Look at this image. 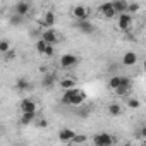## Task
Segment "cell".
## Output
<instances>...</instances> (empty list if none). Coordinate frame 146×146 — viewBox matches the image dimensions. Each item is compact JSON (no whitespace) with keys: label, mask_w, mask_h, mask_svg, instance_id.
<instances>
[{"label":"cell","mask_w":146,"mask_h":146,"mask_svg":"<svg viewBox=\"0 0 146 146\" xmlns=\"http://www.w3.org/2000/svg\"><path fill=\"white\" fill-rule=\"evenodd\" d=\"M91 141H93V144H95V146H112L115 139H113L108 132H98V134H95V136H93V139H91Z\"/></svg>","instance_id":"2"},{"label":"cell","mask_w":146,"mask_h":146,"mask_svg":"<svg viewBox=\"0 0 146 146\" xmlns=\"http://www.w3.org/2000/svg\"><path fill=\"white\" fill-rule=\"evenodd\" d=\"M60 86H62V90L74 88V86H76V81H74V79H67V78H64V79L60 81Z\"/></svg>","instance_id":"20"},{"label":"cell","mask_w":146,"mask_h":146,"mask_svg":"<svg viewBox=\"0 0 146 146\" xmlns=\"http://www.w3.org/2000/svg\"><path fill=\"white\" fill-rule=\"evenodd\" d=\"M119 17H117V28L120 29V31H127L129 28H131V24H132V14H129V12H120V14H117Z\"/></svg>","instance_id":"3"},{"label":"cell","mask_w":146,"mask_h":146,"mask_svg":"<svg viewBox=\"0 0 146 146\" xmlns=\"http://www.w3.org/2000/svg\"><path fill=\"white\" fill-rule=\"evenodd\" d=\"M79 64V57L76 55H72V53H64L60 57V65L64 69H70V67H76Z\"/></svg>","instance_id":"4"},{"label":"cell","mask_w":146,"mask_h":146,"mask_svg":"<svg viewBox=\"0 0 146 146\" xmlns=\"http://www.w3.org/2000/svg\"><path fill=\"white\" fill-rule=\"evenodd\" d=\"M40 24H41L43 28H53V24H55V14L48 11V12L40 19Z\"/></svg>","instance_id":"13"},{"label":"cell","mask_w":146,"mask_h":146,"mask_svg":"<svg viewBox=\"0 0 146 146\" xmlns=\"http://www.w3.org/2000/svg\"><path fill=\"white\" fill-rule=\"evenodd\" d=\"M14 12H16V14H19V16H23V17H26V16L31 12V5L26 2V0H21V2H17V4H16Z\"/></svg>","instance_id":"11"},{"label":"cell","mask_w":146,"mask_h":146,"mask_svg":"<svg viewBox=\"0 0 146 146\" xmlns=\"http://www.w3.org/2000/svg\"><path fill=\"white\" fill-rule=\"evenodd\" d=\"M98 12H100V16H103L105 19H112V17L117 16L115 11H113V7H112V2H103V4L98 7Z\"/></svg>","instance_id":"7"},{"label":"cell","mask_w":146,"mask_h":146,"mask_svg":"<svg viewBox=\"0 0 146 146\" xmlns=\"http://www.w3.org/2000/svg\"><path fill=\"white\" fill-rule=\"evenodd\" d=\"M40 38H43L46 43H52V45H55V43L60 40V35H58V33H57L53 28H46V29L41 33V36H40Z\"/></svg>","instance_id":"6"},{"label":"cell","mask_w":146,"mask_h":146,"mask_svg":"<svg viewBox=\"0 0 146 146\" xmlns=\"http://www.w3.org/2000/svg\"><path fill=\"white\" fill-rule=\"evenodd\" d=\"M0 134H2V125H0Z\"/></svg>","instance_id":"30"},{"label":"cell","mask_w":146,"mask_h":146,"mask_svg":"<svg viewBox=\"0 0 146 146\" xmlns=\"http://www.w3.org/2000/svg\"><path fill=\"white\" fill-rule=\"evenodd\" d=\"M19 107H21V112H36L38 110L36 102L33 98H23L21 103H19Z\"/></svg>","instance_id":"10"},{"label":"cell","mask_w":146,"mask_h":146,"mask_svg":"<svg viewBox=\"0 0 146 146\" xmlns=\"http://www.w3.org/2000/svg\"><path fill=\"white\" fill-rule=\"evenodd\" d=\"M84 102H86V93H84L83 90H79L78 86L69 88V90H64L62 103H65V105H72V107H81Z\"/></svg>","instance_id":"1"},{"label":"cell","mask_w":146,"mask_h":146,"mask_svg":"<svg viewBox=\"0 0 146 146\" xmlns=\"http://www.w3.org/2000/svg\"><path fill=\"white\" fill-rule=\"evenodd\" d=\"M108 113H110L112 117H119V115L122 113V107H120L119 103H110V105H108Z\"/></svg>","instance_id":"18"},{"label":"cell","mask_w":146,"mask_h":146,"mask_svg":"<svg viewBox=\"0 0 146 146\" xmlns=\"http://www.w3.org/2000/svg\"><path fill=\"white\" fill-rule=\"evenodd\" d=\"M74 136H76V132L72 131V129H69V127H64V129H60V132H58V139H60L62 143H70Z\"/></svg>","instance_id":"12"},{"label":"cell","mask_w":146,"mask_h":146,"mask_svg":"<svg viewBox=\"0 0 146 146\" xmlns=\"http://www.w3.org/2000/svg\"><path fill=\"white\" fill-rule=\"evenodd\" d=\"M38 119V115H36V112H23L21 113V124L23 125H28V124H31V122H35Z\"/></svg>","instance_id":"15"},{"label":"cell","mask_w":146,"mask_h":146,"mask_svg":"<svg viewBox=\"0 0 146 146\" xmlns=\"http://www.w3.org/2000/svg\"><path fill=\"white\" fill-rule=\"evenodd\" d=\"M129 91H131V79H129L127 76H122V83L113 90V93H115L117 96H127Z\"/></svg>","instance_id":"5"},{"label":"cell","mask_w":146,"mask_h":146,"mask_svg":"<svg viewBox=\"0 0 146 146\" xmlns=\"http://www.w3.org/2000/svg\"><path fill=\"white\" fill-rule=\"evenodd\" d=\"M11 50V43L7 40H0V53H7Z\"/></svg>","instance_id":"24"},{"label":"cell","mask_w":146,"mask_h":146,"mask_svg":"<svg viewBox=\"0 0 146 146\" xmlns=\"http://www.w3.org/2000/svg\"><path fill=\"white\" fill-rule=\"evenodd\" d=\"M41 83H43V86H45V88H52V86L55 84V74H46V76L43 78V81H41Z\"/></svg>","instance_id":"19"},{"label":"cell","mask_w":146,"mask_h":146,"mask_svg":"<svg viewBox=\"0 0 146 146\" xmlns=\"http://www.w3.org/2000/svg\"><path fill=\"white\" fill-rule=\"evenodd\" d=\"M122 64H124L125 67H132V65H136V64H137V55H136L134 52H127V53H124V57H122Z\"/></svg>","instance_id":"14"},{"label":"cell","mask_w":146,"mask_h":146,"mask_svg":"<svg viewBox=\"0 0 146 146\" xmlns=\"http://www.w3.org/2000/svg\"><path fill=\"white\" fill-rule=\"evenodd\" d=\"M122 83V76H113V78H110V81H108V86L112 88V90H115L119 84Z\"/></svg>","instance_id":"22"},{"label":"cell","mask_w":146,"mask_h":146,"mask_svg":"<svg viewBox=\"0 0 146 146\" xmlns=\"http://www.w3.org/2000/svg\"><path fill=\"white\" fill-rule=\"evenodd\" d=\"M127 107L136 110V108H139V107H141V102H139L137 98H129V100H127Z\"/></svg>","instance_id":"26"},{"label":"cell","mask_w":146,"mask_h":146,"mask_svg":"<svg viewBox=\"0 0 146 146\" xmlns=\"http://www.w3.org/2000/svg\"><path fill=\"white\" fill-rule=\"evenodd\" d=\"M55 53V48H53V45L52 43H46V46H45V52H43V55L45 57H52Z\"/></svg>","instance_id":"27"},{"label":"cell","mask_w":146,"mask_h":146,"mask_svg":"<svg viewBox=\"0 0 146 146\" xmlns=\"http://www.w3.org/2000/svg\"><path fill=\"white\" fill-rule=\"evenodd\" d=\"M36 125L38 127H45L46 125V120H36Z\"/></svg>","instance_id":"29"},{"label":"cell","mask_w":146,"mask_h":146,"mask_svg":"<svg viewBox=\"0 0 146 146\" xmlns=\"http://www.w3.org/2000/svg\"><path fill=\"white\" fill-rule=\"evenodd\" d=\"M45 46H46V41H45L43 38H40V40L35 43V48H36V52H38L40 55H43V52H45Z\"/></svg>","instance_id":"21"},{"label":"cell","mask_w":146,"mask_h":146,"mask_svg":"<svg viewBox=\"0 0 146 146\" xmlns=\"http://www.w3.org/2000/svg\"><path fill=\"white\" fill-rule=\"evenodd\" d=\"M76 28H78L81 33H84V35H91V33H95V26H93L88 19L76 21Z\"/></svg>","instance_id":"8"},{"label":"cell","mask_w":146,"mask_h":146,"mask_svg":"<svg viewBox=\"0 0 146 146\" xmlns=\"http://www.w3.org/2000/svg\"><path fill=\"white\" fill-rule=\"evenodd\" d=\"M84 141H86V137H84V136H78V134H76L74 137H72V141H70V143H84Z\"/></svg>","instance_id":"28"},{"label":"cell","mask_w":146,"mask_h":146,"mask_svg":"<svg viewBox=\"0 0 146 146\" xmlns=\"http://www.w3.org/2000/svg\"><path fill=\"white\" fill-rule=\"evenodd\" d=\"M23 19H24L23 16H19V14H16V12H14V16L9 19V23H11L12 26H17V24H21V23H23Z\"/></svg>","instance_id":"25"},{"label":"cell","mask_w":146,"mask_h":146,"mask_svg":"<svg viewBox=\"0 0 146 146\" xmlns=\"http://www.w3.org/2000/svg\"><path fill=\"white\" fill-rule=\"evenodd\" d=\"M88 14H90V9L84 7V5H76L72 9V17L76 21H81V19H88Z\"/></svg>","instance_id":"9"},{"label":"cell","mask_w":146,"mask_h":146,"mask_svg":"<svg viewBox=\"0 0 146 146\" xmlns=\"http://www.w3.org/2000/svg\"><path fill=\"white\" fill-rule=\"evenodd\" d=\"M139 9H141V5H139L137 2L127 4V12H129V14H136V12H139Z\"/></svg>","instance_id":"23"},{"label":"cell","mask_w":146,"mask_h":146,"mask_svg":"<svg viewBox=\"0 0 146 146\" xmlns=\"http://www.w3.org/2000/svg\"><path fill=\"white\" fill-rule=\"evenodd\" d=\"M16 88H17L19 91H28V90L31 88V83H29L28 78L21 76V78H17V81H16Z\"/></svg>","instance_id":"16"},{"label":"cell","mask_w":146,"mask_h":146,"mask_svg":"<svg viewBox=\"0 0 146 146\" xmlns=\"http://www.w3.org/2000/svg\"><path fill=\"white\" fill-rule=\"evenodd\" d=\"M112 7H113L115 14L127 12V2H125V0H113V2H112Z\"/></svg>","instance_id":"17"}]
</instances>
